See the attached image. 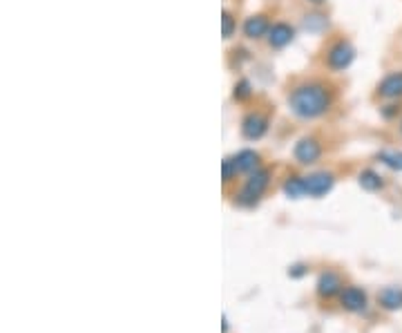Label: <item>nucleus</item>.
I'll return each mask as SVG.
<instances>
[{
	"label": "nucleus",
	"instance_id": "nucleus-11",
	"mask_svg": "<svg viewBox=\"0 0 402 333\" xmlns=\"http://www.w3.org/2000/svg\"><path fill=\"white\" fill-rule=\"evenodd\" d=\"M342 288L340 277L333 271H326L318 277V293L320 298H333L338 291Z\"/></svg>",
	"mask_w": 402,
	"mask_h": 333
},
{
	"label": "nucleus",
	"instance_id": "nucleus-17",
	"mask_svg": "<svg viewBox=\"0 0 402 333\" xmlns=\"http://www.w3.org/2000/svg\"><path fill=\"white\" fill-rule=\"evenodd\" d=\"M235 32H237V21L233 18V13L222 11V36L228 40V38H233Z\"/></svg>",
	"mask_w": 402,
	"mask_h": 333
},
{
	"label": "nucleus",
	"instance_id": "nucleus-16",
	"mask_svg": "<svg viewBox=\"0 0 402 333\" xmlns=\"http://www.w3.org/2000/svg\"><path fill=\"white\" fill-rule=\"evenodd\" d=\"M378 159L396 173H402V150H380Z\"/></svg>",
	"mask_w": 402,
	"mask_h": 333
},
{
	"label": "nucleus",
	"instance_id": "nucleus-6",
	"mask_svg": "<svg viewBox=\"0 0 402 333\" xmlns=\"http://www.w3.org/2000/svg\"><path fill=\"white\" fill-rule=\"evenodd\" d=\"M304 184H306V195L322 197V195H326V192H331V188L335 184V177L331 173H313V175L304 177Z\"/></svg>",
	"mask_w": 402,
	"mask_h": 333
},
{
	"label": "nucleus",
	"instance_id": "nucleus-10",
	"mask_svg": "<svg viewBox=\"0 0 402 333\" xmlns=\"http://www.w3.org/2000/svg\"><path fill=\"white\" fill-rule=\"evenodd\" d=\"M268 30H270V23L266 16H262V13L251 16V18H246V23H243V36L251 40H260V38L268 36Z\"/></svg>",
	"mask_w": 402,
	"mask_h": 333
},
{
	"label": "nucleus",
	"instance_id": "nucleus-5",
	"mask_svg": "<svg viewBox=\"0 0 402 333\" xmlns=\"http://www.w3.org/2000/svg\"><path fill=\"white\" fill-rule=\"evenodd\" d=\"M266 132H268V119L264 115L251 112V115L243 117V121H241L243 139H248V141H257V139H262Z\"/></svg>",
	"mask_w": 402,
	"mask_h": 333
},
{
	"label": "nucleus",
	"instance_id": "nucleus-20",
	"mask_svg": "<svg viewBox=\"0 0 402 333\" xmlns=\"http://www.w3.org/2000/svg\"><path fill=\"white\" fill-rule=\"evenodd\" d=\"M322 27H326L324 16H318V13H315V16H306V30L318 32V30H322Z\"/></svg>",
	"mask_w": 402,
	"mask_h": 333
},
{
	"label": "nucleus",
	"instance_id": "nucleus-9",
	"mask_svg": "<svg viewBox=\"0 0 402 333\" xmlns=\"http://www.w3.org/2000/svg\"><path fill=\"white\" fill-rule=\"evenodd\" d=\"M340 302H342V307L347 311H351V313L364 311L367 309V293L362 288H357V286H347L340 293Z\"/></svg>",
	"mask_w": 402,
	"mask_h": 333
},
{
	"label": "nucleus",
	"instance_id": "nucleus-21",
	"mask_svg": "<svg viewBox=\"0 0 402 333\" xmlns=\"http://www.w3.org/2000/svg\"><path fill=\"white\" fill-rule=\"evenodd\" d=\"M304 273H306V269L302 267V264H297V267H293V269L289 271V275H293V277H302V275H304Z\"/></svg>",
	"mask_w": 402,
	"mask_h": 333
},
{
	"label": "nucleus",
	"instance_id": "nucleus-22",
	"mask_svg": "<svg viewBox=\"0 0 402 333\" xmlns=\"http://www.w3.org/2000/svg\"><path fill=\"white\" fill-rule=\"evenodd\" d=\"M309 3H313V5H324L326 0H309Z\"/></svg>",
	"mask_w": 402,
	"mask_h": 333
},
{
	"label": "nucleus",
	"instance_id": "nucleus-7",
	"mask_svg": "<svg viewBox=\"0 0 402 333\" xmlns=\"http://www.w3.org/2000/svg\"><path fill=\"white\" fill-rule=\"evenodd\" d=\"M378 96H380V99H384V101H398V99H402V69H400V72L386 74L378 83Z\"/></svg>",
	"mask_w": 402,
	"mask_h": 333
},
{
	"label": "nucleus",
	"instance_id": "nucleus-15",
	"mask_svg": "<svg viewBox=\"0 0 402 333\" xmlns=\"http://www.w3.org/2000/svg\"><path fill=\"white\" fill-rule=\"evenodd\" d=\"M284 195L291 197V199H299L306 195V184H304V177H289L284 182Z\"/></svg>",
	"mask_w": 402,
	"mask_h": 333
},
{
	"label": "nucleus",
	"instance_id": "nucleus-8",
	"mask_svg": "<svg viewBox=\"0 0 402 333\" xmlns=\"http://www.w3.org/2000/svg\"><path fill=\"white\" fill-rule=\"evenodd\" d=\"M268 45L272 49H284L286 45H291L293 43V38H295V30L291 25H286V23H275V25H270V30H268Z\"/></svg>",
	"mask_w": 402,
	"mask_h": 333
},
{
	"label": "nucleus",
	"instance_id": "nucleus-3",
	"mask_svg": "<svg viewBox=\"0 0 402 333\" xmlns=\"http://www.w3.org/2000/svg\"><path fill=\"white\" fill-rule=\"evenodd\" d=\"M355 61V47L349 40H338L331 45V49L326 52V65L333 69V72H342Z\"/></svg>",
	"mask_w": 402,
	"mask_h": 333
},
{
	"label": "nucleus",
	"instance_id": "nucleus-4",
	"mask_svg": "<svg viewBox=\"0 0 402 333\" xmlns=\"http://www.w3.org/2000/svg\"><path fill=\"white\" fill-rule=\"evenodd\" d=\"M293 155L299 163H304V165H311L315 163L320 157H322V146L318 139H313V136H304V139H299L295 150H293Z\"/></svg>",
	"mask_w": 402,
	"mask_h": 333
},
{
	"label": "nucleus",
	"instance_id": "nucleus-14",
	"mask_svg": "<svg viewBox=\"0 0 402 333\" xmlns=\"http://www.w3.org/2000/svg\"><path fill=\"white\" fill-rule=\"evenodd\" d=\"M357 182H360V186L367 190V192H378L384 188V182H382V177L376 173V170H362L360 177H357Z\"/></svg>",
	"mask_w": 402,
	"mask_h": 333
},
{
	"label": "nucleus",
	"instance_id": "nucleus-13",
	"mask_svg": "<svg viewBox=\"0 0 402 333\" xmlns=\"http://www.w3.org/2000/svg\"><path fill=\"white\" fill-rule=\"evenodd\" d=\"M380 304L386 311H398L402 309V288H384L382 293L378 296Z\"/></svg>",
	"mask_w": 402,
	"mask_h": 333
},
{
	"label": "nucleus",
	"instance_id": "nucleus-19",
	"mask_svg": "<svg viewBox=\"0 0 402 333\" xmlns=\"http://www.w3.org/2000/svg\"><path fill=\"white\" fill-rule=\"evenodd\" d=\"M251 94H253V90H251V83L248 81H239L237 86H235V92H233V96H235L237 101H246Z\"/></svg>",
	"mask_w": 402,
	"mask_h": 333
},
{
	"label": "nucleus",
	"instance_id": "nucleus-1",
	"mask_svg": "<svg viewBox=\"0 0 402 333\" xmlns=\"http://www.w3.org/2000/svg\"><path fill=\"white\" fill-rule=\"evenodd\" d=\"M333 96L324 83L320 81H309L299 83L289 94V107L291 112L299 119H318L331 110Z\"/></svg>",
	"mask_w": 402,
	"mask_h": 333
},
{
	"label": "nucleus",
	"instance_id": "nucleus-18",
	"mask_svg": "<svg viewBox=\"0 0 402 333\" xmlns=\"http://www.w3.org/2000/svg\"><path fill=\"white\" fill-rule=\"evenodd\" d=\"M237 173H239V170H237V163H235V159H224V163H222V175H224V182H226V184H228V182H233Z\"/></svg>",
	"mask_w": 402,
	"mask_h": 333
},
{
	"label": "nucleus",
	"instance_id": "nucleus-12",
	"mask_svg": "<svg viewBox=\"0 0 402 333\" xmlns=\"http://www.w3.org/2000/svg\"><path fill=\"white\" fill-rule=\"evenodd\" d=\"M235 163H237V170L239 173H255L257 168H260V155H257L255 150H241L237 152V155L233 157Z\"/></svg>",
	"mask_w": 402,
	"mask_h": 333
},
{
	"label": "nucleus",
	"instance_id": "nucleus-2",
	"mask_svg": "<svg viewBox=\"0 0 402 333\" xmlns=\"http://www.w3.org/2000/svg\"><path fill=\"white\" fill-rule=\"evenodd\" d=\"M268 182H270V173L266 168H257L255 173L248 175L246 186H243L237 201L241 206H255L257 201H260V197L264 195V190L268 188Z\"/></svg>",
	"mask_w": 402,
	"mask_h": 333
},
{
	"label": "nucleus",
	"instance_id": "nucleus-23",
	"mask_svg": "<svg viewBox=\"0 0 402 333\" xmlns=\"http://www.w3.org/2000/svg\"><path fill=\"white\" fill-rule=\"evenodd\" d=\"M400 132H402V123H400Z\"/></svg>",
	"mask_w": 402,
	"mask_h": 333
}]
</instances>
